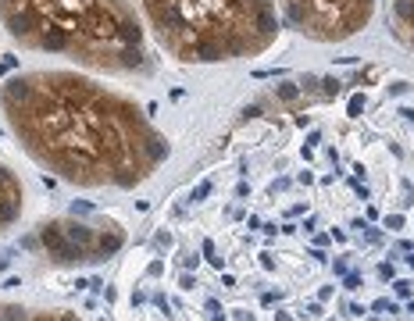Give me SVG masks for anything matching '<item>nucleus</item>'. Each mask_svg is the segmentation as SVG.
<instances>
[{"instance_id": "obj_1", "label": "nucleus", "mask_w": 414, "mask_h": 321, "mask_svg": "<svg viewBox=\"0 0 414 321\" xmlns=\"http://www.w3.org/2000/svg\"><path fill=\"white\" fill-rule=\"evenodd\" d=\"M0 111L39 168L79 189H136L171 154L133 97L82 72H18L0 86Z\"/></svg>"}, {"instance_id": "obj_2", "label": "nucleus", "mask_w": 414, "mask_h": 321, "mask_svg": "<svg viewBox=\"0 0 414 321\" xmlns=\"http://www.w3.org/2000/svg\"><path fill=\"white\" fill-rule=\"evenodd\" d=\"M7 36L32 54L104 75H150L154 50L133 0H0Z\"/></svg>"}, {"instance_id": "obj_3", "label": "nucleus", "mask_w": 414, "mask_h": 321, "mask_svg": "<svg viewBox=\"0 0 414 321\" xmlns=\"http://www.w3.org/2000/svg\"><path fill=\"white\" fill-rule=\"evenodd\" d=\"M133 7L179 64L261 57L282 29L275 0H133Z\"/></svg>"}, {"instance_id": "obj_4", "label": "nucleus", "mask_w": 414, "mask_h": 321, "mask_svg": "<svg viewBox=\"0 0 414 321\" xmlns=\"http://www.w3.org/2000/svg\"><path fill=\"white\" fill-rule=\"evenodd\" d=\"M39 246L47 261L57 268L75 264H100L125 246V232L118 221H79V218H54L39 225Z\"/></svg>"}, {"instance_id": "obj_5", "label": "nucleus", "mask_w": 414, "mask_h": 321, "mask_svg": "<svg viewBox=\"0 0 414 321\" xmlns=\"http://www.w3.org/2000/svg\"><path fill=\"white\" fill-rule=\"evenodd\" d=\"M289 29L314 43H343L375 18V0H275Z\"/></svg>"}, {"instance_id": "obj_6", "label": "nucleus", "mask_w": 414, "mask_h": 321, "mask_svg": "<svg viewBox=\"0 0 414 321\" xmlns=\"http://www.w3.org/2000/svg\"><path fill=\"white\" fill-rule=\"evenodd\" d=\"M21 211H25V186H21V179L0 161V235L14 228Z\"/></svg>"}, {"instance_id": "obj_7", "label": "nucleus", "mask_w": 414, "mask_h": 321, "mask_svg": "<svg viewBox=\"0 0 414 321\" xmlns=\"http://www.w3.org/2000/svg\"><path fill=\"white\" fill-rule=\"evenodd\" d=\"M389 25H393V36L404 43V47L414 50V0H393Z\"/></svg>"}, {"instance_id": "obj_8", "label": "nucleus", "mask_w": 414, "mask_h": 321, "mask_svg": "<svg viewBox=\"0 0 414 321\" xmlns=\"http://www.w3.org/2000/svg\"><path fill=\"white\" fill-rule=\"evenodd\" d=\"M21 321H79V314H72V311H29Z\"/></svg>"}, {"instance_id": "obj_9", "label": "nucleus", "mask_w": 414, "mask_h": 321, "mask_svg": "<svg viewBox=\"0 0 414 321\" xmlns=\"http://www.w3.org/2000/svg\"><path fill=\"white\" fill-rule=\"evenodd\" d=\"M29 311L25 307H18V304H0V321H21Z\"/></svg>"}, {"instance_id": "obj_10", "label": "nucleus", "mask_w": 414, "mask_h": 321, "mask_svg": "<svg viewBox=\"0 0 414 321\" xmlns=\"http://www.w3.org/2000/svg\"><path fill=\"white\" fill-rule=\"evenodd\" d=\"M275 97H278V100H296L300 90H296L293 82H282V86H275Z\"/></svg>"}, {"instance_id": "obj_11", "label": "nucleus", "mask_w": 414, "mask_h": 321, "mask_svg": "<svg viewBox=\"0 0 414 321\" xmlns=\"http://www.w3.org/2000/svg\"><path fill=\"white\" fill-rule=\"evenodd\" d=\"M321 86H325V90H321L325 97H336V93L343 90V82H339V79H321Z\"/></svg>"}, {"instance_id": "obj_12", "label": "nucleus", "mask_w": 414, "mask_h": 321, "mask_svg": "<svg viewBox=\"0 0 414 321\" xmlns=\"http://www.w3.org/2000/svg\"><path fill=\"white\" fill-rule=\"evenodd\" d=\"M343 289H350V293L361 289V275H357V271H346V275H343Z\"/></svg>"}, {"instance_id": "obj_13", "label": "nucleus", "mask_w": 414, "mask_h": 321, "mask_svg": "<svg viewBox=\"0 0 414 321\" xmlns=\"http://www.w3.org/2000/svg\"><path fill=\"white\" fill-rule=\"evenodd\" d=\"M411 289H414V286L407 282V278H400V282H393V293H397V296H404V300L411 296Z\"/></svg>"}, {"instance_id": "obj_14", "label": "nucleus", "mask_w": 414, "mask_h": 321, "mask_svg": "<svg viewBox=\"0 0 414 321\" xmlns=\"http://www.w3.org/2000/svg\"><path fill=\"white\" fill-rule=\"evenodd\" d=\"M204 253H207V261H211L214 268H222V257H218V253H214V243H211V239L204 243Z\"/></svg>"}, {"instance_id": "obj_15", "label": "nucleus", "mask_w": 414, "mask_h": 321, "mask_svg": "<svg viewBox=\"0 0 414 321\" xmlns=\"http://www.w3.org/2000/svg\"><path fill=\"white\" fill-rule=\"evenodd\" d=\"M361 111H364V93H357V97L350 100V118H357Z\"/></svg>"}, {"instance_id": "obj_16", "label": "nucleus", "mask_w": 414, "mask_h": 321, "mask_svg": "<svg viewBox=\"0 0 414 321\" xmlns=\"http://www.w3.org/2000/svg\"><path fill=\"white\" fill-rule=\"evenodd\" d=\"M372 311H393V314H397V304H393V300H386V296H382V300H375V304H372Z\"/></svg>"}, {"instance_id": "obj_17", "label": "nucleus", "mask_w": 414, "mask_h": 321, "mask_svg": "<svg viewBox=\"0 0 414 321\" xmlns=\"http://www.w3.org/2000/svg\"><path fill=\"white\" fill-rule=\"evenodd\" d=\"M386 228H404V214H389V218H386Z\"/></svg>"}, {"instance_id": "obj_18", "label": "nucleus", "mask_w": 414, "mask_h": 321, "mask_svg": "<svg viewBox=\"0 0 414 321\" xmlns=\"http://www.w3.org/2000/svg\"><path fill=\"white\" fill-rule=\"evenodd\" d=\"M364 239H368V243H382V232H379V228H368V225H364Z\"/></svg>"}, {"instance_id": "obj_19", "label": "nucleus", "mask_w": 414, "mask_h": 321, "mask_svg": "<svg viewBox=\"0 0 414 321\" xmlns=\"http://www.w3.org/2000/svg\"><path fill=\"white\" fill-rule=\"evenodd\" d=\"M207 193H211V182H200L197 189H193V200H204V197H207Z\"/></svg>"}, {"instance_id": "obj_20", "label": "nucleus", "mask_w": 414, "mask_h": 321, "mask_svg": "<svg viewBox=\"0 0 414 321\" xmlns=\"http://www.w3.org/2000/svg\"><path fill=\"white\" fill-rule=\"evenodd\" d=\"M379 278L389 282V278H393V264H379Z\"/></svg>"}, {"instance_id": "obj_21", "label": "nucleus", "mask_w": 414, "mask_h": 321, "mask_svg": "<svg viewBox=\"0 0 414 321\" xmlns=\"http://www.w3.org/2000/svg\"><path fill=\"white\" fill-rule=\"evenodd\" d=\"M332 268H336V275H346V261H343V257H336V264H332Z\"/></svg>"}, {"instance_id": "obj_22", "label": "nucleus", "mask_w": 414, "mask_h": 321, "mask_svg": "<svg viewBox=\"0 0 414 321\" xmlns=\"http://www.w3.org/2000/svg\"><path fill=\"white\" fill-rule=\"evenodd\" d=\"M275 321H293V314H275Z\"/></svg>"}, {"instance_id": "obj_23", "label": "nucleus", "mask_w": 414, "mask_h": 321, "mask_svg": "<svg viewBox=\"0 0 414 321\" xmlns=\"http://www.w3.org/2000/svg\"><path fill=\"white\" fill-rule=\"evenodd\" d=\"M407 264H411V268H414V257H411V261H407Z\"/></svg>"}]
</instances>
